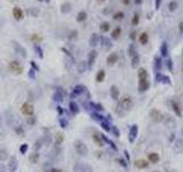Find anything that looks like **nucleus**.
Listing matches in <instances>:
<instances>
[{
    "label": "nucleus",
    "mask_w": 183,
    "mask_h": 172,
    "mask_svg": "<svg viewBox=\"0 0 183 172\" xmlns=\"http://www.w3.org/2000/svg\"><path fill=\"white\" fill-rule=\"evenodd\" d=\"M30 40H31V41H33L36 45H39V43H40V41H42V37H41V36H39L38 33H33V35L30 37Z\"/></svg>",
    "instance_id": "obj_16"
},
{
    "label": "nucleus",
    "mask_w": 183,
    "mask_h": 172,
    "mask_svg": "<svg viewBox=\"0 0 183 172\" xmlns=\"http://www.w3.org/2000/svg\"><path fill=\"white\" fill-rule=\"evenodd\" d=\"M13 16L16 21H21L24 19V13L20 7H14L13 8Z\"/></svg>",
    "instance_id": "obj_6"
},
{
    "label": "nucleus",
    "mask_w": 183,
    "mask_h": 172,
    "mask_svg": "<svg viewBox=\"0 0 183 172\" xmlns=\"http://www.w3.org/2000/svg\"><path fill=\"white\" fill-rule=\"evenodd\" d=\"M38 1H42V0H38Z\"/></svg>",
    "instance_id": "obj_52"
},
{
    "label": "nucleus",
    "mask_w": 183,
    "mask_h": 172,
    "mask_svg": "<svg viewBox=\"0 0 183 172\" xmlns=\"http://www.w3.org/2000/svg\"><path fill=\"white\" fill-rule=\"evenodd\" d=\"M60 123H61L62 127H66V125H68V122H65V121H63V119H61V121H60Z\"/></svg>",
    "instance_id": "obj_42"
},
{
    "label": "nucleus",
    "mask_w": 183,
    "mask_h": 172,
    "mask_svg": "<svg viewBox=\"0 0 183 172\" xmlns=\"http://www.w3.org/2000/svg\"><path fill=\"white\" fill-rule=\"evenodd\" d=\"M70 11H71V4H70L69 1H66V3H64V4L61 5V13H62V14L70 13Z\"/></svg>",
    "instance_id": "obj_12"
},
{
    "label": "nucleus",
    "mask_w": 183,
    "mask_h": 172,
    "mask_svg": "<svg viewBox=\"0 0 183 172\" xmlns=\"http://www.w3.org/2000/svg\"><path fill=\"white\" fill-rule=\"evenodd\" d=\"M8 70L14 75H22L23 65L17 61H12V62L8 63Z\"/></svg>",
    "instance_id": "obj_2"
},
{
    "label": "nucleus",
    "mask_w": 183,
    "mask_h": 172,
    "mask_svg": "<svg viewBox=\"0 0 183 172\" xmlns=\"http://www.w3.org/2000/svg\"><path fill=\"white\" fill-rule=\"evenodd\" d=\"M159 5H160V0H156V7L159 8Z\"/></svg>",
    "instance_id": "obj_45"
},
{
    "label": "nucleus",
    "mask_w": 183,
    "mask_h": 172,
    "mask_svg": "<svg viewBox=\"0 0 183 172\" xmlns=\"http://www.w3.org/2000/svg\"><path fill=\"white\" fill-rule=\"evenodd\" d=\"M31 65H32L36 70H39V67H37V64H36V62H34V61H31Z\"/></svg>",
    "instance_id": "obj_43"
},
{
    "label": "nucleus",
    "mask_w": 183,
    "mask_h": 172,
    "mask_svg": "<svg viewBox=\"0 0 183 172\" xmlns=\"http://www.w3.org/2000/svg\"><path fill=\"white\" fill-rule=\"evenodd\" d=\"M139 22H140V16H139V14L136 13V14L133 16V19H132V25L136 27V25L139 24Z\"/></svg>",
    "instance_id": "obj_31"
},
{
    "label": "nucleus",
    "mask_w": 183,
    "mask_h": 172,
    "mask_svg": "<svg viewBox=\"0 0 183 172\" xmlns=\"http://www.w3.org/2000/svg\"><path fill=\"white\" fill-rule=\"evenodd\" d=\"M29 161H30L31 163L36 164V163L39 161V154H38L37 151H33V153H31V154H30V156H29Z\"/></svg>",
    "instance_id": "obj_17"
},
{
    "label": "nucleus",
    "mask_w": 183,
    "mask_h": 172,
    "mask_svg": "<svg viewBox=\"0 0 183 172\" xmlns=\"http://www.w3.org/2000/svg\"><path fill=\"white\" fill-rule=\"evenodd\" d=\"M9 157V155H8V151L6 150V149H0V161H6L7 158Z\"/></svg>",
    "instance_id": "obj_25"
},
{
    "label": "nucleus",
    "mask_w": 183,
    "mask_h": 172,
    "mask_svg": "<svg viewBox=\"0 0 183 172\" xmlns=\"http://www.w3.org/2000/svg\"><path fill=\"white\" fill-rule=\"evenodd\" d=\"M120 35H121V29H120L119 27H117L116 29L112 30V32H111V38H112V39H118V38L120 37Z\"/></svg>",
    "instance_id": "obj_15"
},
{
    "label": "nucleus",
    "mask_w": 183,
    "mask_h": 172,
    "mask_svg": "<svg viewBox=\"0 0 183 172\" xmlns=\"http://www.w3.org/2000/svg\"><path fill=\"white\" fill-rule=\"evenodd\" d=\"M132 107H133V100H132L131 97L125 95V97H123V98L120 99V101H119V108H121V109H124V110H131Z\"/></svg>",
    "instance_id": "obj_3"
},
{
    "label": "nucleus",
    "mask_w": 183,
    "mask_h": 172,
    "mask_svg": "<svg viewBox=\"0 0 183 172\" xmlns=\"http://www.w3.org/2000/svg\"><path fill=\"white\" fill-rule=\"evenodd\" d=\"M104 78H105V71H104V70H100V71L97 72V75H96V80H97L99 83H101V81L104 80Z\"/></svg>",
    "instance_id": "obj_26"
},
{
    "label": "nucleus",
    "mask_w": 183,
    "mask_h": 172,
    "mask_svg": "<svg viewBox=\"0 0 183 172\" xmlns=\"http://www.w3.org/2000/svg\"><path fill=\"white\" fill-rule=\"evenodd\" d=\"M70 39H73V38H77V31H72L71 32V36H69Z\"/></svg>",
    "instance_id": "obj_40"
},
{
    "label": "nucleus",
    "mask_w": 183,
    "mask_h": 172,
    "mask_svg": "<svg viewBox=\"0 0 183 172\" xmlns=\"http://www.w3.org/2000/svg\"><path fill=\"white\" fill-rule=\"evenodd\" d=\"M27 122H28V124H30V125H33V124L36 123V117H34V116H30V117H28Z\"/></svg>",
    "instance_id": "obj_36"
},
{
    "label": "nucleus",
    "mask_w": 183,
    "mask_h": 172,
    "mask_svg": "<svg viewBox=\"0 0 183 172\" xmlns=\"http://www.w3.org/2000/svg\"><path fill=\"white\" fill-rule=\"evenodd\" d=\"M139 79H140V91H147L149 87V81H148V72L145 69H140L139 70Z\"/></svg>",
    "instance_id": "obj_1"
},
{
    "label": "nucleus",
    "mask_w": 183,
    "mask_h": 172,
    "mask_svg": "<svg viewBox=\"0 0 183 172\" xmlns=\"http://www.w3.org/2000/svg\"><path fill=\"white\" fill-rule=\"evenodd\" d=\"M63 140H64L63 133H61V132L56 133V137H55V145H56V146H61L62 142H63Z\"/></svg>",
    "instance_id": "obj_19"
},
{
    "label": "nucleus",
    "mask_w": 183,
    "mask_h": 172,
    "mask_svg": "<svg viewBox=\"0 0 183 172\" xmlns=\"http://www.w3.org/2000/svg\"><path fill=\"white\" fill-rule=\"evenodd\" d=\"M17 159H16V157L15 156H12L11 158H9V163H8V170H9V172H15L16 171V169H17Z\"/></svg>",
    "instance_id": "obj_7"
},
{
    "label": "nucleus",
    "mask_w": 183,
    "mask_h": 172,
    "mask_svg": "<svg viewBox=\"0 0 183 172\" xmlns=\"http://www.w3.org/2000/svg\"><path fill=\"white\" fill-rule=\"evenodd\" d=\"M135 165H136L139 169H145V167H148L149 163H148L147 161H144V159H139V161H136Z\"/></svg>",
    "instance_id": "obj_21"
},
{
    "label": "nucleus",
    "mask_w": 183,
    "mask_h": 172,
    "mask_svg": "<svg viewBox=\"0 0 183 172\" xmlns=\"http://www.w3.org/2000/svg\"><path fill=\"white\" fill-rule=\"evenodd\" d=\"M99 3H103V1H105V0H97Z\"/></svg>",
    "instance_id": "obj_48"
},
{
    "label": "nucleus",
    "mask_w": 183,
    "mask_h": 172,
    "mask_svg": "<svg viewBox=\"0 0 183 172\" xmlns=\"http://www.w3.org/2000/svg\"><path fill=\"white\" fill-rule=\"evenodd\" d=\"M27 150H28V145H27V143H23V145L20 147V151H21V154H25V153H27Z\"/></svg>",
    "instance_id": "obj_37"
},
{
    "label": "nucleus",
    "mask_w": 183,
    "mask_h": 172,
    "mask_svg": "<svg viewBox=\"0 0 183 172\" xmlns=\"http://www.w3.org/2000/svg\"><path fill=\"white\" fill-rule=\"evenodd\" d=\"M93 139H94V141H95L99 146H101V147H102V146L104 145V143H103V141H102V139H101V137H100L99 134H94V135H93Z\"/></svg>",
    "instance_id": "obj_28"
},
{
    "label": "nucleus",
    "mask_w": 183,
    "mask_h": 172,
    "mask_svg": "<svg viewBox=\"0 0 183 172\" xmlns=\"http://www.w3.org/2000/svg\"><path fill=\"white\" fill-rule=\"evenodd\" d=\"M100 30H101L103 33L108 32V31L110 30V23H109V22H103V23H101V25H100Z\"/></svg>",
    "instance_id": "obj_23"
},
{
    "label": "nucleus",
    "mask_w": 183,
    "mask_h": 172,
    "mask_svg": "<svg viewBox=\"0 0 183 172\" xmlns=\"http://www.w3.org/2000/svg\"><path fill=\"white\" fill-rule=\"evenodd\" d=\"M148 158L152 164H157L159 162V155L157 153H150L148 154Z\"/></svg>",
    "instance_id": "obj_11"
},
{
    "label": "nucleus",
    "mask_w": 183,
    "mask_h": 172,
    "mask_svg": "<svg viewBox=\"0 0 183 172\" xmlns=\"http://www.w3.org/2000/svg\"><path fill=\"white\" fill-rule=\"evenodd\" d=\"M99 43V36L96 33H93L90 36V39H89V45L90 46H96Z\"/></svg>",
    "instance_id": "obj_18"
},
{
    "label": "nucleus",
    "mask_w": 183,
    "mask_h": 172,
    "mask_svg": "<svg viewBox=\"0 0 183 172\" xmlns=\"http://www.w3.org/2000/svg\"><path fill=\"white\" fill-rule=\"evenodd\" d=\"M151 116H152V118H153L154 121H157V122L161 121V114H160L157 109H153V110L151 111Z\"/></svg>",
    "instance_id": "obj_22"
},
{
    "label": "nucleus",
    "mask_w": 183,
    "mask_h": 172,
    "mask_svg": "<svg viewBox=\"0 0 183 172\" xmlns=\"http://www.w3.org/2000/svg\"><path fill=\"white\" fill-rule=\"evenodd\" d=\"M15 132H16L19 135H21V137H24V130H23V127H22V126L17 125V126L15 127Z\"/></svg>",
    "instance_id": "obj_32"
},
{
    "label": "nucleus",
    "mask_w": 183,
    "mask_h": 172,
    "mask_svg": "<svg viewBox=\"0 0 183 172\" xmlns=\"http://www.w3.org/2000/svg\"><path fill=\"white\" fill-rule=\"evenodd\" d=\"M123 3H124L125 5H129V0H123Z\"/></svg>",
    "instance_id": "obj_46"
},
{
    "label": "nucleus",
    "mask_w": 183,
    "mask_h": 172,
    "mask_svg": "<svg viewBox=\"0 0 183 172\" xmlns=\"http://www.w3.org/2000/svg\"><path fill=\"white\" fill-rule=\"evenodd\" d=\"M86 19H87V13H86L85 11H81V12L78 13V15H77V22L81 23V22L86 21Z\"/></svg>",
    "instance_id": "obj_14"
},
{
    "label": "nucleus",
    "mask_w": 183,
    "mask_h": 172,
    "mask_svg": "<svg viewBox=\"0 0 183 172\" xmlns=\"http://www.w3.org/2000/svg\"><path fill=\"white\" fill-rule=\"evenodd\" d=\"M74 148H76V151H77L79 155H86L87 151H88L86 145H85L82 141H80V140L74 141Z\"/></svg>",
    "instance_id": "obj_5"
},
{
    "label": "nucleus",
    "mask_w": 183,
    "mask_h": 172,
    "mask_svg": "<svg viewBox=\"0 0 183 172\" xmlns=\"http://www.w3.org/2000/svg\"><path fill=\"white\" fill-rule=\"evenodd\" d=\"M110 92H111V97H112L113 100H117L119 98V91H118V89L116 87V86H112Z\"/></svg>",
    "instance_id": "obj_24"
},
{
    "label": "nucleus",
    "mask_w": 183,
    "mask_h": 172,
    "mask_svg": "<svg viewBox=\"0 0 183 172\" xmlns=\"http://www.w3.org/2000/svg\"><path fill=\"white\" fill-rule=\"evenodd\" d=\"M8 1H11V3H19L20 0H8Z\"/></svg>",
    "instance_id": "obj_47"
},
{
    "label": "nucleus",
    "mask_w": 183,
    "mask_h": 172,
    "mask_svg": "<svg viewBox=\"0 0 183 172\" xmlns=\"http://www.w3.org/2000/svg\"><path fill=\"white\" fill-rule=\"evenodd\" d=\"M29 77H31L32 79L36 78V71H34L33 69H30V71H29Z\"/></svg>",
    "instance_id": "obj_39"
},
{
    "label": "nucleus",
    "mask_w": 183,
    "mask_h": 172,
    "mask_svg": "<svg viewBox=\"0 0 183 172\" xmlns=\"http://www.w3.org/2000/svg\"><path fill=\"white\" fill-rule=\"evenodd\" d=\"M172 106H173V109H174L175 114H176L177 116H181V109H180L178 105H177L175 101H172Z\"/></svg>",
    "instance_id": "obj_27"
},
{
    "label": "nucleus",
    "mask_w": 183,
    "mask_h": 172,
    "mask_svg": "<svg viewBox=\"0 0 183 172\" xmlns=\"http://www.w3.org/2000/svg\"><path fill=\"white\" fill-rule=\"evenodd\" d=\"M134 1H135V4H136V5H141L143 0H134Z\"/></svg>",
    "instance_id": "obj_44"
},
{
    "label": "nucleus",
    "mask_w": 183,
    "mask_h": 172,
    "mask_svg": "<svg viewBox=\"0 0 183 172\" xmlns=\"http://www.w3.org/2000/svg\"><path fill=\"white\" fill-rule=\"evenodd\" d=\"M176 7H177V3L176 1H170L169 3V5H168V8H169V11H175L176 9Z\"/></svg>",
    "instance_id": "obj_34"
},
{
    "label": "nucleus",
    "mask_w": 183,
    "mask_h": 172,
    "mask_svg": "<svg viewBox=\"0 0 183 172\" xmlns=\"http://www.w3.org/2000/svg\"><path fill=\"white\" fill-rule=\"evenodd\" d=\"M148 41H149V36H148V33H147V32H142L141 36H140V43H141L142 45H147Z\"/></svg>",
    "instance_id": "obj_20"
},
{
    "label": "nucleus",
    "mask_w": 183,
    "mask_h": 172,
    "mask_svg": "<svg viewBox=\"0 0 183 172\" xmlns=\"http://www.w3.org/2000/svg\"><path fill=\"white\" fill-rule=\"evenodd\" d=\"M117 61H118V54H117V53H111V54L107 57V63H108V65H113Z\"/></svg>",
    "instance_id": "obj_10"
},
{
    "label": "nucleus",
    "mask_w": 183,
    "mask_h": 172,
    "mask_svg": "<svg viewBox=\"0 0 183 172\" xmlns=\"http://www.w3.org/2000/svg\"><path fill=\"white\" fill-rule=\"evenodd\" d=\"M133 62H132V65L133 67H136L137 64H139V61H140V57H139V55H135L134 57H133V60H132Z\"/></svg>",
    "instance_id": "obj_35"
},
{
    "label": "nucleus",
    "mask_w": 183,
    "mask_h": 172,
    "mask_svg": "<svg viewBox=\"0 0 183 172\" xmlns=\"http://www.w3.org/2000/svg\"><path fill=\"white\" fill-rule=\"evenodd\" d=\"M153 172H159V171H153Z\"/></svg>",
    "instance_id": "obj_51"
},
{
    "label": "nucleus",
    "mask_w": 183,
    "mask_h": 172,
    "mask_svg": "<svg viewBox=\"0 0 183 172\" xmlns=\"http://www.w3.org/2000/svg\"><path fill=\"white\" fill-rule=\"evenodd\" d=\"M48 172H62V170H61V169H57V167H53V169H50Z\"/></svg>",
    "instance_id": "obj_41"
},
{
    "label": "nucleus",
    "mask_w": 183,
    "mask_h": 172,
    "mask_svg": "<svg viewBox=\"0 0 183 172\" xmlns=\"http://www.w3.org/2000/svg\"><path fill=\"white\" fill-rule=\"evenodd\" d=\"M161 52H162V55H166V54H167V44H166V43H164V44L161 45Z\"/></svg>",
    "instance_id": "obj_38"
},
{
    "label": "nucleus",
    "mask_w": 183,
    "mask_h": 172,
    "mask_svg": "<svg viewBox=\"0 0 183 172\" xmlns=\"http://www.w3.org/2000/svg\"><path fill=\"white\" fill-rule=\"evenodd\" d=\"M45 1H46V3H49V1H50V0H45Z\"/></svg>",
    "instance_id": "obj_50"
},
{
    "label": "nucleus",
    "mask_w": 183,
    "mask_h": 172,
    "mask_svg": "<svg viewBox=\"0 0 183 172\" xmlns=\"http://www.w3.org/2000/svg\"><path fill=\"white\" fill-rule=\"evenodd\" d=\"M0 126H1V115H0Z\"/></svg>",
    "instance_id": "obj_49"
},
{
    "label": "nucleus",
    "mask_w": 183,
    "mask_h": 172,
    "mask_svg": "<svg viewBox=\"0 0 183 172\" xmlns=\"http://www.w3.org/2000/svg\"><path fill=\"white\" fill-rule=\"evenodd\" d=\"M124 16H125V14H124L123 12H117V13L113 15V20L119 21V20H123V19H124Z\"/></svg>",
    "instance_id": "obj_30"
},
{
    "label": "nucleus",
    "mask_w": 183,
    "mask_h": 172,
    "mask_svg": "<svg viewBox=\"0 0 183 172\" xmlns=\"http://www.w3.org/2000/svg\"><path fill=\"white\" fill-rule=\"evenodd\" d=\"M21 111L23 115L30 117V116H33V113H34V108H33V105L30 103V102H24L21 107Z\"/></svg>",
    "instance_id": "obj_4"
},
{
    "label": "nucleus",
    "mask_w": 183,
    "mask_h": 172,
    "mask_svg": "<svg viewBox=\"0 0 183 172\" xmlns=\"http://www.w3.org/2000/svg\"><path fill=\"white\" fill-rule=\"evenodd\" d=\"M70 111H71L72 114H77V113L79 111L78 106H77L74 102H71V103H70Z\"/></svg>",
    "instance_id": "obj_29"
},
{
    "label": "nucleus",
    "mask_w": 183,
    "mask_h": 172,
    "mask_svg": "<svg viewBox=\"0 0 183 172\" xmlns=\"http://www.w3.org/2000/svg\"><path fill=\"white\" fill-rule=\"evenodd\" d=\"M96 55H97V53H96L95 51H91V52L88 54V63H89V67L93 65V63H94V61H95V59H96Z\"/></svg>",
    "instance_id": "obj_13"
},
{
    "label": "nucleus",
    "mask_w": 183,
    "mask_h": 172,
    "mask_svg": "<svg viewBox=\"0 0 183 172\" xmlns=\"http://www.w3.org/2000/svg\"><path fill=\"white\" fill-rule=\"evenodd\" d=\"M13 46H14V48H15V51H16L17 53L22 54L23 57H27V51H25L24 47H22V46H21L20 44H17L16 41H13Z\"/></svg>",
    "instance_id": "obj_9"
},
{
    "label": "nucleus",
    "mask_w": 183,
    "mask_h": 172,
    "mask_svg": "<svg viewBox=\"0 0 183 172\" xmlns=\"http://www.w3.org/2000/svg\"><path fill=\"white\" fill-rule=\"evenodd\" d=\"M27 15L28 16H31V17H37L39 14H40V9L38 7H30L25 11Z\"/></svg>",
    "instance_id": "obj_8"
},
{
    "label": "nucleus",
    "mask_w": 183,
    "mask_h": 172,
    "mask_svg": "<svg viewBox=\"0 0 183 172\" xmlns=\"http://www.w3.org/2000/svg\"><path fill=\"white\" fill-rule=\"evenodd\" d=\"M34 51L37 52V54L40 56V57H44V54H42V49L39 45H34Z\"/></svg>",
    "instance_id": "obj_33"
}]
</instances>
